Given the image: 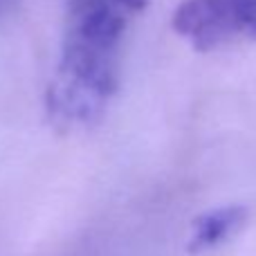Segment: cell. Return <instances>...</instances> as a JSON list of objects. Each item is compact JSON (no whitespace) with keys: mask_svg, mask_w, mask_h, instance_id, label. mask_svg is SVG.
<instances>
[{"mask_svg":"<svg viewBox=\"0 0 256 256\" xmlns=\"http://www.w3.org/2000/svg\"><path fill=\"white\" fill-rule=\"evenodd\" d=\"M124 9L115 0H68L58 81L50 110L63 122L97 120L120 84Z\"/></svg>","mask_w":256,"mask_h":256,"instance_id":"1","label":"cell"},{"mask_svg":"<svg viewBox=\"0 0 256 256\" xmlns=\"http://www.w3.org/2000/svg\"><path fill=\"white\" fill-rule=\"evenodd\" d=\"M115 2L126 12H144L150 0H115Z\"/></svg>","mask_w":256,"mask_h":256,"instance_id":"4","label":"cell"},{"mask_svg":"<svg viewBox=\"0 0 256 256\" xmlns=\"http://www.w3.org/2000/svg\"><path fill=\"white\" fill-rule=\"evenodd\" d=\"M248 220V207L243 204H227L202 214L194 220V234L189 240V252L200 254L225 243L243 222Z\"/></svg>","mask_w":256,"mask_h":256,"instance_id":"3","label":"cell"},{"mask_svg":"<svg viewBox=\"0 0 256 256\" xmlns=\"http://www.w3.org/2000/svg\"><path fill=\"white\" fill-rule=\"evenodd\" d=\"M171 27L196 52L256 43V0H182Z\"/></svg>","mask_w":256,"mask_h":256,"instance_id":"2","label":"cell"}]
</instances>
